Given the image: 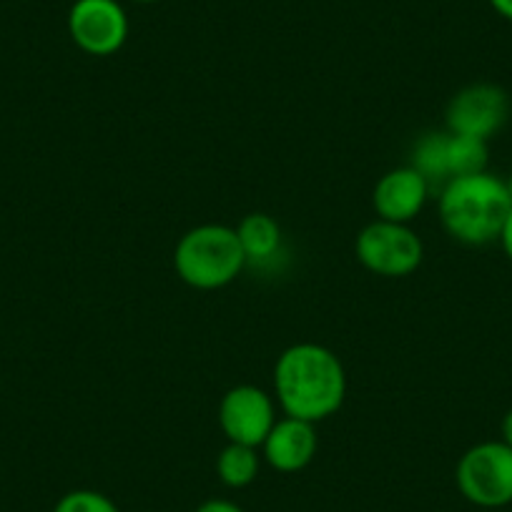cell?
I'll list each match as a JSON object with an SVG mask.
<instances>
[{"mask_svg": "<svg viewBox=\"0 0 512 512\" xmlns=\"http://www.w3.org/2000/svg\"><path fill=\"white\" fill-rule=\"evenodd\" d=\"M274 395L287 417L322 422L347 397V372L332 349L299 342L284 349L274 364Z\"/></svg>", "mask_w": 512, "mask_h": 512, "instance_id": "6da1fadb", "label": "cell"}, {"mask_svg": "<svg viewBox=\"0 0 512 512\" xmlns=\"http://www.w3.org/2000/svg\"><path fill=\"white\" fill-rule=\"evenodd\" d=\"M512 199L507 184L490 171L455 176L440 191V221L447 234L467 246L500 239Z\"/></svg>", "mask_w": 512, "mask_h": 512, "instance_id": "7a4b0ae2", "label": "cell"}, {"mask_svg": "<svg viewBox=\"0 0 512 512\" xmlns=\"http://www.w3.org/2000/svg\"><path fill=\"white\" fill-rule=\"evenodd\" d=\"M246 267L236 229L224 224H201L186 231L174 249V269L189 287L211 292L234 282Z\"/></svg>", "mask_w": 512, "mask_h": 512, "instance_id": "3957f363", "label": "cell"}, {"mask_svg": "<svg viewBox=\"0 0 512 512\" xmlns=\"http://www.w3.org/2000/svg\"><path fill=\"white\" fill-rule=\"evenodd\" d=\"M354 251L367 272L390 279L412 274L425 256L422 239L410 229V224L384 219L372 221L359 231Z\"/></svg>", "mask_w": 512, "mask_h": 512, "instance_id": "277c9868", "label": "cell"}, {"mask_svg": "<svg viewBox=\"0 0 512 512\" xmlns=\"http://www.w3.org/2000/svg\"><path fill=\"white\" fill-rule=\"evenodd\" d=\"M457 487L480 507L512 502V450L505 442H480L457 462Z\"/></svg>", "mask_w": 512, "mask_h": 512, "instance_id": "5b68a950", "label": "cell"}, {"mask_svg": "<svg viewBox=\"0 0 512 512\" xmlns=\"http://www.w3.org/2000/svg\"><path fill=\"white\" fill-rule=\"evenodd\" d=\"M510 118V96L495 83H472L450 98L445 111L447 131L490 141Z\"/></svg>", "mask_w": 512, "mask_h": 512, "instance_id": "8992f818", "label": "cell"}, {"mask_svg": "<svg viewBox=\"0 0 512 512\" xmlns=\"http://www.w3.org/2000/svg\"><path fill=\"white\" fill-rule=\"evenodd\" d=\"M277 422L274 400L254 384H236L219 402V427L229 442L262 447Z\"/></svg>", "mask_w": 512, "mask_h": 512, "instance_id": "52a82bcc", "label": "cell"}, {"mask_svg": "<svg viewBox=\"0 0 512 512\" xmlns=\"http://www.w3.org/2000/svg\"><path fill=\"white\" fill-rule=\"evenodd\" d=\"M68 33L81 51L113 56L128 38V18L116 0H76L68 13Z\"/></svg>", "mask_w": 512, "mask_h": 512, "instance_id": "ba28073f", "label": "cell"}, {"mask_svg": "<svg viewBox=\"0 0 512 512\" xmlns=\"http://www.w3.org/2000/svg\"><path fill=\"white\" fill-rule=\"evenodd\" d=\"M430 181L412 166L392 169L377 181L372 194L377 219L395 221V224H410L425 209L430 196Z\"/></svg>", "mask_w": 512, "mask_h": 512, "instance_id": "9c48e42d", "label": "cell"}, {"mask_svg": "<svg viewBox=\"0 0 512 512\" xmlns=\"http://www.w3.org/2000/svg\"><path fill=\"white\" fill-rule=\"evenodd\" d=\"M319 437L314 422L284 417L274 422L267 440L262 442V455L274 470L299 472L317 457Z\"/></svg>", "mask_w": 512, "mask_h": 512, "instance_id": "30bf717a", "label": "cell"}, {"mask_svg": "<svg viewBox=\"0 0 512 512\" xmlns=\"http://www.w3.org/2000/svg\"><path fill=\"white\" fill-rule=\"evenodd\" d=\"M236 236H239V244L244 249L246 264L264 262L279 251L282 226L277 224V219L259 211V214H249L241 219V224L236 226Z\"/></svg>", "mask_w": 512, "mask_h": 512, "instance_id": "8fae6325", "label": "cell"}, {"mask_svg": "<svg viewBox=\"0 0 512 512\" xmlns=\"http://www.w3.org/2000/svg\"><path fill=\"white\" fill-rule=\"evenodd\" d=\"M259 447L239 445V442H229L224 450L216 457V472H219V480L229 487H246L256 480L259 475V465H262V457H259Z\"/></svg>", "mask_w": 512, "mask_h": 512, "instance_id": "7c38bea8", "label": "cell"}, {"mask_svg": "<svg viewBox=\"0 0 512 512\" xmlns=\"http://www.w3.org/2000/svg\"><path fill=\"white\" fill-rule=\"evenodd\" d=\"M412 169L420 171L427 181L442 186L450 181V169H447V131H432L417 139L412 149Z\"/></svg>", "mask_w": 512, "mask_h": 512, "instance_id": "4fadbf2b", "label": "cell"}, {"mask_svg": "<svg viewBox=\"0 0 512 512\" xmlns=\"http://www.w3.org/2000/svg\"><path fill=\"white\" fill-rule=\"evenodd\" d=\"M487 159H490L487 141L447 131V169H450V179L482 174V171H487Z\"/></svg>", "mask_w": 512, "mask_h": 512, "instance_id": "5bb4252c", "label": "cell"}, {"mask_svg": "<svg viewBox=\"0 0 512 512\" xmlns=\"http://www.w3.org/2000/svg\"><path fill=\"white\" fill-rule=\"evenodd\" d=\"M53 512H118V507L96 490H73L58 500Z\"/></svg>", "mask_w": 512, "mask_h": 512, "instance_id": "9a60e30c", "label": "cell"}, {"mask_svg": "<svg viewBox=\"0 0 512 512\" xmlns=\"http://www.w3.org/2000/svg\"><path fill=\"white\" fill-rule=\"evenodd\" d=\"M196 512H244L236 502L229 500H206L204 505L196 507Z\"/></svg>", "mask_w": 512, "mask_h": 512, "instance_id": "2e32d148", "label": "cell"}, {"mask_svg": "<svg viewBox=\"0 0 512 512\" xmlns=\"http://www.w3.org/2000/svg\"><path fill=\"white\" fill-rule=\"evenodd\" d=\"M497 241H500L502 249H505V254L510 256V262H512V209H510V214H507L505 226H502L500 239H497Z\"/></svg>", "mask_w": 512, "mask_h": 512, "instance_id": "e0dca14e", "label": "cell"}, {"mask_svg": "<svg viewBox=\"0 0 512 512\" xmlns=\"http://www.w3.org/2000/svg\"><path fill=\"white\" fill-rule=\"evenodd\" d=\"M502 442L512 450V410H507V415L502 417Z\"/></svg>", "mask_w": 512, "mask_h": 512, "instance_id": "ac0fdd59", "label": "cell"}, {"mask_svg": "<svg viewBox=\"0 0 512 512\" xmlns=\"http://www.w3.org/2000/svg\"><path fill=\"white\" fill-rule=\"evenodd\" d=\"M490 6L495 8L502 18L512 21V0H490Z\"/></svg>", "mask_w": 512, "mask_h": 512, "instance_id": "d6986e66", "label": "cell"}, {"mask_svg": "<svg viewBox=\"0 0 512 512\" xmlns=\"http://www.w3.org/2000/svg\"><path fill=\"white\" fill-rule=\"evenodd\" d=\"M505 184H507V194H510V199H512V176L505 181Z\"/></svg>", "mask_w": 512, "mask_h": 512, "instance_id": "ffe728a7", "label": "cell"}, {"mask_svg": "<svg viewBox=\"0 0 512 512\" xmlns=\"http://www.w3.org/2000/svg\"><path fill=\"white\" fill-rule=\"evenodd\" d=\"M136 3H156V0H136Z\"/></svg>", "mask_w": 512, "mask_h": 512, "instance_id": "44dd1931", "label": "cell"}]
</instances>
